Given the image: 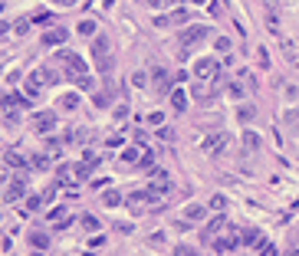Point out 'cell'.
I'll return each instance as SVG.
<instances>
[{
  "label": "cell",
  "mask_w": 299,
  "mask_h": 256,
  "mask_svg": "<svg viewBox=\"0 0 299 256\" xmlns=\"http://www.w3.org/2000/svg\"><path fill=\"white\" fill-rule=\"evenodd\" d=\"M56 62L66 69V79L79 82L82 89H92V79H89V72H86V59L79 53H72V49H56Z\"/></svg>",
  "instance_id": "obj_1"
},
{
  "label": "cell",
  "mask_w": 299,
  "mask_h": 256,
  "mask_svg": "<svg viewBox=\"0 0 299 256\" xmlns=\"http://www.w3.org/2000/svg\"><path fill=\"white\" fill-rule=\"evenodd\" d=\"M92 59H95V69H99V72H112V56H109V39H105V36H95Z\"/></svg>",
  "instance_id": "obj_2"
},
{
  "label": "cell",
  "mask_w": 299,
  "mask_h": 256,
  "mask_svg": "<svg viewBox=\"0 0 299 256\" xmlns=\"http://www.w3.org/2000/svg\"><path fill=\"white\" fill-rule=\"evenodd\" d=\"M194 76L197 79H217L221 76V66H217V59H197L194 62Z\"/></svg>",
  "instance_id": "obj_3"
},
{
  "label": "cell",
  "mask_w": 299,
  "mask_h": 256,
  "mask_svg": "<svg viewBox=\"0 0 299 256\" xmlns=\"http://www.w3.org/2000/svg\"><path fill=\"white\" fill-rule=\"evenodd\" d=\"M204 36H207V26L194 23V26H188V30H181V46H194V43H201Z\"/></svg>",
  "instance_id": "obj_4"
},
{
  "label": "cell",
  "mask_w": 299,
  "mask_h": 256,
  "mask_svg": "<svg viewBox=\"0 0 299 256\" xmlns=\"http://www.w3.org/2000/svg\"><path fill=\"white\" fill-rule=\"evenodd\" d=\"M230 145V135L227 132H221V135H211V138H204V151L207 155H221L224 148Z\"/></svg>",
  "instance_id": "obj_5"
},
{
  "label": "cell",
  "mask_w": 299,
  "mask_h": 256,
  "mask_svg": "<svg viewBox=\"0 0 299 256\" xmlns=\"http://www.w3.org/2000/svg\"><path fill=\"white\" fill-rule=\"evenodd\" d=\"M33 128H36V132H53L56 128V112H36V115H33Z\"/></svg>",
  "instance_id": "obj_6"
},
{
  "label": "cell",
  "mask_w": 299,
  "mask_h": 256,
  "mask_svg": "<svg viewBox=\"0 0 299 256\" xmlns=\"http://www.w3.org/2000/svg\"><path fill=\"white\" fill-rule=\"evenodd\" d=\"M145 204H155L151 191H135V194H128V207H132V214H142Z\"/></svg>",
  "instance_id": "obj_7"
},
{
  "label": "cell",
  "mask_w": 299,
  "mask_h": 256,
  "mask_svg": "<svg viewBox=\"0 0 299 256\" xmlns=\"http://www.w3.org/2000/svg\"><path fill=\"white\" fill-rule=\"evenodd\" d=\"M221 230H227V220H224V217H214L211 224L204 227V233H201V237H204V240H217V237H221Z\"/></svg>",
  "instance_id": "obj_8"
},
{
  "label": "cell",
  "mask_w": 299,
  "mask_h": 256,
  "mask_svg": "<svg viewBox=\"0 0 299 256\" xmlns=\"http://www.w3.org/2000/svg\"><path fill=\"white\" fill-rule=\"evenodd\" d=\"M66 36H69V33H66L63 26H53V30L43 33V46H56V43H66Z\"/></svg>",
  "instance_id": "obj_9"
},
{
  "label": "cell",
  "mask_w": 299,
  "mask_h": 256,
  "mask_svg": "<svg viewBox=\"0 0 299 256\" xmlns=\"http://www.w3.org/2000/svg\"><path fill=\"white\" fill-rule=\"evenodd\" d=\"M188 20V10H174V13H165V16H158L155 26H171V23H184Z\"/></svg>",
  "instance_id": "obj_10"
},
{
  "label": "cell",
  "mask_w": 299,
  "mask_h": 256,
  "mask_svg": "<svg viewBox=\"0 0 299 256\" xmlns=\"http://www.w3.org/2000/svg\"><path fill=\"white\" fill-rule=\"evenodd\" d=\"M23 191H26V181H23V174H20V178H13V184L7 187V201H20V197H23Z\"/></svg>",
  "instance_id": "obj_11"
},
{
  "label": "cell",
  "mask_w": 299,
  "mask_h": 256,
  "mask_svg": "<svg viewBox=\"0 0 299 256\" xmlns=\"http://www.w3.org/2000/svg\"><path fill=\"white\" fill-rule=\"evenodd\" d=\"M79 174H76V164H59V184H76Z\"/></svg>",
  "instance_id": "obj_12"
},
{
  "label": "cell",
  "mask_w": 299,
  "mask_h": 256,
  "mask_svg": "<svg viewBox=\"0 0 299 256\" xmlns=\"http://www.w3.org/2000/svg\"><path fill=\"white\" fill-rule=\"evenodd\" d=\"M171 109H174V112H184V109H188V95H184L181 89H174V92H171Z\"/></svg>",
  "instance_id": "obj_13"
},
{
  "label": "cell",
  "mask_w": 299,
  "mask_h": 256,
  "mask_svg": "<svg viewBox=\"0 0 299 256\" xmlns=\"http://www.w3.org/2000/svg\"><path fill=\"white\" fill-rule=\"evenodd\" d=\"M3 164H10V168H26V158L20 155V151H7V158H3Z\"/></svg>",
  "instance_id": "obj_14"
},
{
  "label": "cell",
  "mask_w": 299,
  "mask_h": 256,
  "mask_svg": "<svg viewBox=\"0 0 299 256\" xmlns=\"http://www.w3.org/2000/svg\"><path fill=\"white\" fill-rule=\"evenodd\" d=\"M244 148H247V151H257V148H260V135H257V132H244Z\"/></svg>",
  "instance_id": "obj_15"
},
{
  "label": "cell",
  "mask_w": 299,
  "mask_h": 256,
  "mask_svg": "<svg viewBox=\"0 0 299 256\" xmlns=\"http://www.w3.org/2000/svg\"><path fill=\"white\" fill-rule=\"evenodd\" d=\"M204 214H207V210L201 207V204H191V207H184V217H188V220H201Z\"/></svg>",
  "instance_id": "obj_16"
},
{
  "label": "cell",
  "mask_w": 299,
  "mask_h": 256,
  "mask_svg": "<svg viewBox=\"0 0 299 256\" xmlns=\"http://www.w3.org/2000/svg\"><path fill=\"white\" fill-rule=\"evenodd\" d=\"M30 247L46 250V247H49V237H46V233H30Z\"/></svg>",
  "instance_id": "obj_17"
},
{
  "label": "cell",
  "mask_w": 299,
  "mask_h": 256,
  "mask_svg": "<svg viewBox=\"0 0 299 256\" xmlns=\"http://www.w3.org/2000/svg\"><path fill=\"white\" fill-rule=\"evenodd\" d=\"M240 243H257V247H260L263 237H260V230H244L240 233Z\"/></svg>",
  "instance_id": "obj_18"
},
{
  "label": "cell",
  "mask_w": 299,
  "mask_h": 256,
  "mask_svg": "<svg viewBox=\"0 0 299 256\" xmlns=\"http://www.w3.org/2000/svg\"><path fill=\"white\" fill-rule=\"evenodd\" d=\"M102 204H105V207H118V204H122V194H115V191H105V194H102Z\"/></svg>",
  "instance_id": "obj_19"
},
{
  "label": "cell",
  "mask_w": 299,
  "mask_h": 256,
  "mask_svg": "<svg viewBox=\"0 0 299 256\" xmlns=\"http://www.w3.org/2000/svg\"><path fill=\"white\" fill-rule=\"evenodd\" d=\"M155 82H158V89H168V85H171V79H168L165 69H155Z\"/></svg>",
  "instance_id": "obj_20"
},
{
  "label": "cell",
  "mask_w": 299,
  "mask_h": 256,
  "mask_svg": "<svg viewBox=\"0 0 299 256\" xmlns=\"http://www.w3.org/2000/svg\"><path fill=\"white\" fill-rule=\"evenodd\" d=\"M224 207H227V197H224V194H214V197H211V210H217V214H221Z\"/></svg>",
  "instance_id": "obj_21"
},
{
  "label": "cell",
  "mask_w": 299,
  "mask_h": 256,
  "mask_svg": "<svg viewBox=\"0 0 299 256\" xmlns=\"http://www.w3.org/2000/svg\"><path fill=\"white\" fill-rule=\"evenodd\" d=\"M26 30H30V16H20V20H16V26H13V33H16V36H23Z\"/></svg>",
  "instance_id": "obj_22"
},
{
  "label": "cell",
  "mask_w": 299,
  "mask_h": 256,
  "mask_svg": "<svg viewBox=\"0 0 299 256\" xmlns=\"http://www.w3.org/2000/svg\"><path fill=\"white\" fill-rule=\"evenodd\" d=\"M79 33H82V36H92V33H95V20H82V23H79Z\"/></svg>",
  "instance_id": "obj_23"
},
{
  "label": "cell",
  "mask_w": 299,
  "mask_h": 256,
  "mask_svg": "<svg viewBox=\"0 0 299 256\" xmlns=\"http://www.w3.org/2000/svg\"><path fill=\"white\" fill-rule=\"evenodd\" d=\"M82 227H86V230H99V220H95L92 214H82Z\"/></svg>",
  "instance_id": "obj_24"
},
{
  "label": "cell",
  "mask_w": 299,
  "mask_h": 256,
  "mask_svg": "<svg viewBox=\"0 0 299 256\" xmlns=\"http://www.w3.org/2000/svg\"><path fill=\"white\" fill-rule=\"evenodd\" d=\"M76 105H79V95H63V109L66 112H72Z\"/></svg>",
  "instance_id": "obj_25"
},
{
  "label": "cell",
  "mask_w": 299,
  "mask_h": 256,
  "mask_svg": "<svg viewBox=\"0 0 299 256\" xmlns=\"http://www.w3.org/2000/svg\"><path fill=\"white\" fill-rule=\"evenodd\" d=\"M260 256H276V247H273V243H267V240H263V243H260Z\"/></svg>",
  "instance_id": "obj_26"
},
{
  "label": "cell",
  "mask_w": 299,
  "mask_h": 256,
  "mask_svg": "<svg viewBox=\"0 0 299 256\" xmlns=\"http://www.w3.org/2000/svg\"><path fill=\"white\" fill-rule=\"evenodd\" d=\"M267 26H270V30H280V20H276V10H270V13H267Z\"/></svg>",
  "instance_id": "obj_27"
},
{
  "label": "cell",
  "mask_w": 299,
  "mask_h": 256,
  "mask_svg": "<svg viewBox=\"0 0 299 256\" xmlns=\"http://www.w3.org/2000/svg\"><path fill=\"white\" fill-rule=\"evenodd\" d=\"M253 118V105H240V122H250Z\"/></svg>",
  "instance_id": "obj_28"
},
{
  "label": "cell",
  "mask_w": 299,
  "mask_h": 256,
  "mask_svg": "<svg viewBox=\"0 0 299 256\" xmlns=\"http://www.w3.org/2000/svg\"><path fill=\"white\" fill-rule=\"evenodd\" d=\"M207 10H211L214 16H221V13H224V0H214V3H211V7H207Z\"/></svg>",
  "instance_id": "obj_29"
},
{
  "label": "cell",
  "mask_w": 299,
  "mask_h": 256,
  "mask_svg": "<svg viewBox=\"0 0 299 256\" xmlns=\"http://www.w3.org/2000/svg\"><path fill=\"white\" fill-rule=\"evenodd\" d=\"M30 164H33V168H49V158H43V155H39V158H30Z\"/></svg>",
  "instance_id": "obj_30"
},
{
  "label": "cell",
  "mask_w": 299,
  "mask_h": 256,
  "mask_svg": "<svg viewBox=\"0 0 299 256\" xmlns=\"http://www.w3.org/2000/svg\"><path fill=\"white\" fill-rule=\"evenodd\" d=\"M132 85H138V89H142V85H148V79H145V72H135V76H132Z\"/></svg>",
  "instance_id": "obj_31"
},
{
  "label": "cell",
  "mask_w": 299,
  "mask_h": 256,
  "mask_svg": "<svg viewBox=\"0 0 299 256\" xmlns=\"http://www.w3.org/2000/svg\"><path fill=\"white\" fill-rule=\"evenodd\" d=\"M230 95H234V99H244V85L234 82V85H230Z\"/></svg>",
  "instance_id": "obj_32"
},
{
  "label": "cell",
  "mask_w": 299,
  "mask_h": 256,
  "mask_svg": "<svg viewBox=\"0 0 299 256\" xmlns=\"http://www.w3.org/2000/svg\"><path fill=\"white\" fill-rule=\"evenodd\" d=\"M39 204H43V197H36V194H33V197H26V207H30V210H36Z\"/></svg>",
  "instance_id": "obj_33"
},
{
  "label": "cell",
  "mask_w": 299,
  "mask_h": 256,
  "mask_svg": "<svg viewBox=\"0 0 299 256\" xmlns=\"http://www.w3.org/2000/svg\"><path fill=\"white\" fill-rule=\"evenodd\" d=\"M174 256H197V253L191 247H178V250H174Z\"/></svg>",
  "instance_id": "obj_34"
},
{
  "label": "cell",
  "mask_w": 299,
  "mask_h": 256,
  "mask_svg": "<svg viewBox=\"0 0 299 256\" xmlns=\"http://www.w3.org/2000/svg\"><path fill=\"white\" fill-rule=\"evenodd\" d=\"M217 49H224V53H227V49H230V39H227V36H217Z\"/></svg>",
  "instance_id": "obj_35"
},
{
  "label": "cell",
  "mask_w": 299,
  "mask_h": 256,
  "mask_svg": "<svg viewBox=\"0 0 299 256\" xmlns=\"http://www.w3.org/2000/svg\"><path fill=\"white\" fill-rule=\"evenodd\" d=\"M39 197H43V201H53V197H56V184H53V187H46V191H43Z\"/></svg>",
  "instance_id": "obj_36"
},
{
  "label": "cell",
  "mask_w": 299,
  "mask_h": 256,
  "mask_svg": "<svg viewBox=\"0 0 299 256\" xmlns=\"http://www.w3.org/2000/svg\"><path fill=\"white\" fill-rule=\"evenodd\" d=\"M286 122H290V125H296V128H299V112H286Z\"/></svg>",
  "instance_id": "obj_37"
},
{
  "label": "cell",
  "mask_w": 299,
  "mask_h": 256,
  "mask_svg": "<svg viewBox=\"0 0 299 256\" xmlns=\"http://www.w3.org/2000/svg\"><path fill=\"white\" fill-rule=\"evenodd\" d=\"M46 20H49V13H46V10H39V13L33 16V23H46Z\"/></svg>",
  "instance_id": "obj_38"
},
{
  "label": "cell",
  "mask_w": 299,
  "mask_h": 256,
  "mask_svg": "<svg viewBox=\"0 0 299 256\" xmlns=\"http://www.w3.org/2000/svg\"><path fill=\"white\" fill-rule=\"evenodd\" d=\"M148 3H151V7H165L168 0H148Z\"/></svg>",
  "instance_id": "obj_39"
},
{
  "label": "cell",
  "mask_w": 299,
  "mask_h": 256,
  "mask_svg": "<svg viewBox=\"0 0 299 256\" xmlns=\"http://www.w3.org/2000/svg\"><path fill=\"white\" fill-rule=\"evenodd\" d=\"M3 33H7V23H3V20H0V36H3Z\"/></svg>",
  "instance_id": "obj_40"
},
{
  "label": "cell",
  "mask_w": 299,
  "mask_h": 256,
  "mask_svg": "<svg viewBox=\"0 0 299 256\" xmlns=\"http://www.w3.org/2000/svg\"><path fill=\"white\" fill-rule=\"evenodd\" d=\"M3 3H7V0H0V10H3Z\"/></svg>",
  "instance_id": "obj_41"
},
{
  "label": "cell",
  "mask_w": 299,
  "mask_h": 256,
  "mask_svg": "<svg viewBox=\"0 0 299 256\" xmlns=\"http://www.w3.org/2000/svg\"><path fill=\"white\" fill-rule=\"evenodd\" d=\"M63 3H76V0H63Z\"/></svg>",
  "instance_id": "obj_42"
},
{
  "label": "cell",
  "mask_w": 299,
  "mask_h": 256,
  "mask_svg": "<svg viewBox=\"0 0 299 256\" xmlns=\"http://www.w3.org/2000/svg\"><path fill=\"white\" fill-rule=\"evenodd\" d=\"M30 256H43V253H30Z\"/></svg>",
  "instance_id": "obj_43"
},
{
  "label": "cell",
  "mask_w": 299,
  "mask_h": 256,
  "mask_svg": "<svg viewBox=\"0 0 299 256\" xmlns=\"http://www.w3.org/2000/svg\"><path fill=\"white\" fill-rule=\"evenodd\" d=\"M293 256H299V253H293Z\"/></svg>",
  "instance_id": "obj_44"
}]
</instances>
